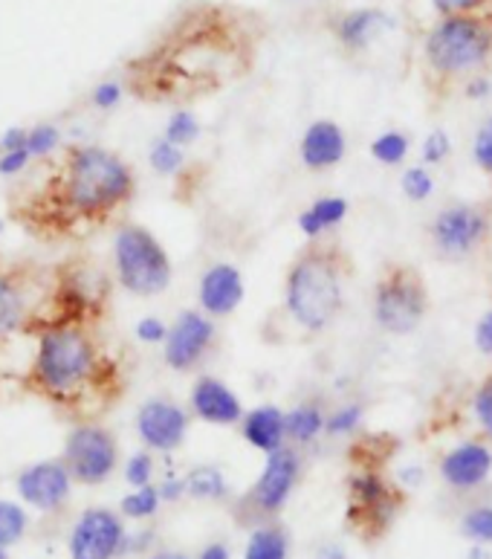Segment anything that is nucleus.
I'll return each mask as SVG.
<instances>
[{
	"mask_svg": "<svg viewBox=\"0 0 492 559\" xmlns=\"http://www.w3.org/2000/svg\"><path fill=\"white\" fill-rule=\"evenodd\" d=\"M250 26L232 9H203L183 24L159 59L154 91L163 99H194L241 79L252 64Z\"/></svg>",
	"mask_w": 492,
	"mask_h": 559,
	"instance_id": "f257e3e1",
	"label": "nucleus"
},
{
	"mask_svg": "<svg viewBox=\"0 0 492 559\" xmlns=\"http://www.w3.org/2000/svg\"><path fill=\"white\" fill-rule=\"evenodd\" d=\"M351 270V259L336 243L313 241L296 255L284 282V305L292 322L310 334L334 325L345 308V278Z\"/></svg>",
	"mask_w": 492,
	"mask_h": 559,
	"instance_id": "f03ea898",
	"label": "nucleus"
},
{
	"mask_svg": "<svg viewBox=\"0 0 492 559\" xmlns=\"http://www.w3.org/2000/svg\"><path fill=\"white\" fill-rule=\"evenodd\" d=\"M425 64L441 82H467L484 68L492 56V15L487 12H458L443 15L425 35Z\"/></svg>",
	"mask_w": 492,
	"mask_h": 559,
	"instance_id": "7ed1b4c3",
	"label": "nucleus"
},
{
	"mask_svg": "<svg viewBox=\"0 0 492 559\" xmlns=\"http://www.w3.org/2000/svg\"><path fill=\"white\" fill-rule=\"evenodd\" d=\"M134 194V171L105 148H75L64 171V201L79 215H105Z\"/></svg>",
	"mask_w": 492,
	"mask_h": 559,
	"instance_id": "20e7f679",
	"label": "nucleus"
},
{
	"mask_svg": "<svg viewBox=\"0 0 492 559\" xmlns=\"http://www.w3.org/2000/svg\"><path fill=\"white\" fill-rule=\"evenodd\" d=\"M99 368L96 345L82 328H52L41 336L35 354V380L52 397H70L91 383Z\"/></svg>",
	"mask_w": 492,
	"mask_h": 559,
	"instance_id": "39448f33",
	"label": "nucleus"
},
{
	"mask_svg": "<svg viewBox=\"0 0 492 559\" xmlns=\"http://www.w3.org/2000/svg\"><path fill=\"white\" fill-rule=\"evenodd\" d=\"M429 313V287L409 264H388L374 284V322L392 336L415 334Z\"/></svg>",
	"mask_w": 492,
	"mask_h": 559,
	"instance_id": "423d86ee",
	"label": "nucleus"
},
{
	"mask_svg": "<svg viewBox=\"0 0 492 559\" xmlns=\"http://www.w3.org/2000/svg\"><path fill=\"white\" fill-rule=\"evenodd\" d=\"M119 284L136 296H157L171 284V261L163 243L142 226H122L113 241Z\"/></svg>",
	"mask_w": 492,
	"mask_h": 559,
	"instance_id": "0eeeda50",
	"label": "nucleus"
},
{
	"mask_svg": "<svg viewBox=\"0 0 492 559\" xmlns=\"http://www.w3.org/2000/svg\"><path fill=\"white\" fill-rule=\"evenodd\" d=\"M400 510V490L385 481L376 469H359L348 478V525L362 539H376L392 527Z\"/></svg>",
	"mask_w": 492,
	"mask_h": 559,
	"instance_id": "6e6552de",
	"label": "nucleus"
},
{
	"mask_svg": "<svg viewBox=\"0 0 492 559\" xmlns=\"http://www.w3.org/2000/svg\"><path fill=\"white\" fill-rule=\"evenodd\" d=\"M490 235V212L476 203H455L432 217L429 241L432 250L446 261H464L481 247Z\"/></svg>",
	"mask_w": 492,
	"mask_h": 559,
	"instance_id": "1a4fd4ad",
	"label": "nucleus"
},
{
	"mask_svg": "<svg viewBox=\"0 0 492 559\" xmlns=\"http://www.w3.org/2000/svg\"><path fill=\"white\" fill-rule=\"evenodd\" d=\"M119 447L117 438L96 424L75 426L64 443V464L70 476L82 485H101L117 469Z\"/></svg>",
	"mask_w": 492,
	"mask_h": 559,
	"instance_id": "9d476101",
	"label": "nucleus"
},
{
	"mask_svg": "<svg viewBox=\"0 0 492 559\" xmlns=\"http://www.w3.org/2000/svg\"><path fill=\"white\" fill-rule=\"evenodd\" d=\"M301 476V459L299 450L284 443L281 450L269 452L267 464H264V473L259 476V481L252 485V490L243 496V508H250L255 516H276L281 513V508L290 499V492L296 490Z\"/></svg>",
	"mask_w": 492,
	"mask_h": 559,
	"instance_id": "9b49d317",
	"label": "nucleus"
},
{
	"mask_svg": "<svg viewBox=\"0 0 492 559\" xmlns=\"http://www.w3.org/2000/svg\"><path fill=\"white\" fill-rule=\"evenodd\" d=\"M125 545V527L110 510H87L73 527L70 554L73 559H110Z\"/></svg>",
	"mask_w": 492,
	"mask_h": 559,
	"instance_id": "f8f14e48",
	"label": "nucleus"
},
{
	"mask_svg": "<svg viewBox=\"0 0 492 559\" xmlns=\"http://www.w3.org/2000/svg\"><path fill=\"white\" fill-rule=\"evenodd\" d=\"M215 343V325L201 310H185L175 325L168 328L166 362L175 371H189L209 354Z\"/></svg>",
	"mask_w": 492,
	"mask_h": 559,
	"instance_id": "ddd939ff",
	"label": "nucleus"
},
{
	"mask_svg": "<svg viewBox=\"0 0 492 559\" xmlns=\"http://www.w3.org/2000/svg\"><path fill=\"white\" fill-rule=\"evenodd\" d=\"M136 432L148 450L157 452H175L185 441L189 432V415L183 406H177L168 397H154V401L142 403L140 415H136Z\"/></svg>",
	"mask_w": 492,
	"mask_h": 559,
	"instance_id": "4468645a",
	"label": "nucleus"
},
{
	"mask_svg": "<svg viewBox=\"0 0 492 559\" xmlns=\"http://www.w3.org/2000/svg\"><path fill=\"white\" fill-rule=\"evenodd\" d=\"M70 481H73V476H70L64 461H41V464H33L17 476V492L33 508L52 510L68 499Z\"/></svg>",
	"mask_w": 492,
	"mask_h": 559,
	"instance_id": "2eb2a0df",
	"label": "nucleus"
},
{
	"mask_svg": "<svg viewBox=\"0 0 492 559\" xmlns=\"http://www.w3.org/2000/svg\"><path fill=\"white\" fill-rule=\"evenodd\" d=\"M492 473V447L484 441H464L441 461L443 481L455 490H476Z\"/></svg>",
	"mask_w": 492,
	"mask_h": 559,
	"instance_id": "dca6fc26",
	"label": "nucleus"
},
{
	"mask_svg": "<svg viewBox=\"0 0 492 559\" xmlns=\"http://www.w3.org/2000/svg\"><path fill=\"white\" fill-rule=\"evenodd\" d=\"M192 409L197 418L215 426H235L247 418L241 397L229 385L215 380V377H201L194 383Z\"/></svg>",
	"mask_w": 492,
	"mask_h": 559,
	"instance_id": "f3484780",
	"label": "nucleus"
},
{
	"mask_svg": "<svg viewBox=\"0 0 492 559\" xmlns=\"http://www.w3.org/2000/svg\"><path fill=\"white\" fill-rule=\"evenodd\" d=\"M243 276L235 264H212L201 278V308L206 317H229L241 308Z\"/></svg>",
	"mask_w": 492,
	"mask_h": 559,
	"instance_id": "a211bd4d",
	"label": "nucleus"
},
{
	"mask_svg": "<svg viewBox=\"0 0 492 559\" xmlns=\"http://www.w3.org/2000/svg\"><path fill=\"white\" fill-rule=\"evenodd\" d=\"M345 148H348V142H345V131L331 119H316L313 126L304 131L299 145L301 163L310 171H327V168H334L343 163Z\"/></svg>",
	"mask_w": 492,
	"mask_h": 559,
	"instance_id": "6ab92c4d",
	"label": "nucleus"
},
{
	"mask_svg": "<svg viewBox=\"0 0 492 559\" xmlns=\"http://www.w3.org/2000/svg\"><path fill=\"white\" fill-rule=\"evenodd\" d=\"M394 26V17L385 15L383 9H353L336 21V38L345 50H368L371 44Z\"/></svg>",
	"mask_w": 492,
	"mask_h": 559,
	"instance_id": "aec40b11",
	"label": "nucleus"
},
{
	"mask_svg": "<svg viewBox=\"0 0 492 559\" xmlns=\"http://www.w3.org/2000/svg\"><path fill=\"white\" fill-rule=\"evenodd\" d=\"M243 441L261 452H276L287 443V412L278 406H259L241 420Z\"/></svg>",
	"mask_w": 492,
	"mask_h": 559,
	"instance_id": "412c9836",
	"label": "nucleus"
},
{
	"mask_svg": "<svg viewBox=\"0 0 492 559\" xmlns=\"http://www.w3.org/2000/svg\"><path fill=\"white\" fill-rule=\"evenodd\" d=\"M348 217V201L345 198H336V194H327V198H319L308 206V210L299 215V229L301 235H308L310 241H316L319 235L334 229Z\"/></svg>",
	"mask_w": 492,
	"mask_h": 559,
	"instance_id": "4be33fe9",
	"label": "nucleus"
},
{
	"mask_svg": "<svg viewBox=\"0 0 492 559\" xmlns=\"http://www.w3.org/2000/svg\"><path fill=\"white\" fill-rule=\"evenodd\" d=\"M327 415L322 409V403L319 401H304L299 406H292L287 412V441H292L296 447H308L319 438V435L325 432Z\"/></svg>",
	"mask_w": 492,
	"mask_h": 559,
	"instance_id": "5701e85b",
	"label": "nucleus"
},
{
	"mask_svg": "<svg viewBox=\"0 0 492 559\" xmlns=\"http://www.w3.org/2000/svg\"><path fill=\"white\" fill-rule=\"evenodd\" d=\"M185 492H189L192 499L220 501L229 496V485H226V476L220 469L203 464V467H194L192 473L185 476Z\"/></svg>",
	"mask_w": 492,
	"mask_h": 559,
	"instance_id": "b1692460",
	"label": "nucleus"
},
{
	"mask_svg": "<svg viewBox=\"0 0 492 559\" xmlns=\"http://www.w3.org/2000/svg\"><path fill=\"white\" fill-rule=\"evenodd\" d=\"M287 534L278 525H261L252 531L243 559H287Z\"/></svg>",
	"mask_w": 492,
	"mask_h": 559,
	"instance_id": "393cba45",
	"label": "nucleus"
},
{
	"mask_svg": "<svg viewBox=\"0 0 492 559\" xmlns=\"http://www.w3.org/2000/svg\"><path fill=\"white\" fill-rule=\"evenodd\" d=\"M24 319V290L9 273L0 270V336L12 334Z\"/></svg>",
	"mask_w": 492,
	"mask_h": 559,
	"instance_id": "a878e982",
	"label": "nucleus"
},
{
	"mask_svg": "<svg viewBox=\"0 0 492 559\" xmlns=\"http://www.w3.org/2000/svg\"><path fill=\"white\" fill-rule=\"evenodd\" d=\"M409 148H411V142L403 131H385V134H380L374 142H371V157H374L380 166L392 168V166H400L403 159L409 157Z\"/></svg>",
	"mask_w": 492,
	"mask_h": 559,
	"instance_id": "bb28decb",
	"label": "nucleus"
},
{
	"mask_svg": "<svg viewBox=\"0 0 492 559\" xmlns=\"http://www.w3.org/2000/svg\"><path fill=\"white\" fill-rule=\"evenodd\" d=\"M197 136H201V122H197V117H194L192 110H175L171 119H168L166 136H163V140L175 142V145L185 148V145H192Z\"/></svg>",
	"mask_w": 492,
	"mask_h": 559,
	"instance_id": "cd10ccee",
	"label": "nucleus"
},
{
	"mask_svg": "<svg viewBox=\"0 0 492 559\" xmlns=\"http://www.w3.org/2000/svg\"><path fill=\"white\" fill-rule=\"evenodd\" d=\"M159 501H163L159 487H136V492L122 499V513L131 519H148L159 510Z\"/></svg>",
	"mask_w": 492,
	"mask_h": 559,
	"instance_id": "c85d7f7f",
	"label": "nucleus"
},
{
	"mask_svg": "<svg viewBox=\"0 0 492 559\" xmlns=\"http://www.w3.org/2000/svg\"><path fill=\"white\" fill-rule=\"evenodd\" d=\"M400 189H403V194L409 198V201L423 203V201H429V198H432L434 177L429 175V168H425V166H411V168H406V171H403Z\"/></svg>",
	"mask_w": 492,
	"mask_h": 559,
	"instance_id": "c756f323",
	"label": "nucleus"
},
{
	"mask_svg": "<svg viewBox=\"0 0 492 559\" xmlns=\"http://www.w3.org/2000/svg\"><path fill=\"white\" fill-rule=\"evenodd\" d=\"M185 157H183V148L175 145V142L168 140H159L154 142V148H151V168L163 177H171L177 175L180 168H183Z\"/></svg>",
	"mask_w": 492,
	"mask_h": 559,
	"instance_id": "7c9ffc66",
	"label": "nucleus"
},
{
	"mask_svg": "<svg viewBox=\"0 0 492 559\" xmlns=\"http://www.w3.org/2000/svg\"><path fill=\"white\" fill-rule=\"evenodd\" d=\"M460 527H464V536H469L472 543L492 545V504H481V508L469 510Z\"/></svg>",
	"mask_w": 492,
	"mask_h": 559,
	"instance_id": "2f4dec72",
	"label": "nucleus"
},
{
	"mask_svg": "<svg viewBox=\"0 0 492 559\" xmlns=\"http://www.w3.org/2000/svg\"><path fill=\"white\" fill-rule=\"evenodd\" d=\"M359 424H362V406L351 403V406H343V409H336L327 415L325 432L331 435V438H351L359 429Z\"/></svg>",
	"mask_w": 492,
	"mask_h": 559,
	"instance_id": "473e14b6",
	"label": "nucleus"
},
{
	"mask_svg": "<svg viewBox=\"0 0 492 559\" xmlns=\"http://www.w3.org/2000/svg\"><path fill=\"white\" fill-rule=\"evenodd\" d=\"M24 510L17 508V504H12V501H0V548L17 543V539L24 536Z\"/></svg>",
	"mask_w": 492,
	"mask_h": 559,
	"instance_id": "72a5a7b5",
	"label": "nucleus"
},
{
	"mask_svg": "<svg viewBox=\"0 0 492 559\" xmlns=\"http://www.w3.org/2000/svg\"><path fill=\"white\" fill-rule=\"evenodd\" d=\"M452 154V140L446 131H432L423 140V163L425 166H441Z\"/></svg>",
	"mask_w": 492,
	"mask_h": 559,
	"instance_id": "f704fd0d",
	"label": "nucleus"
},
{
	"mask_svg": "<svg viewBox=\"0 0 492 559\" xmlns=\"http://www.w3.org/2000/svg\"><path fill=\"white\" fill-rule=\"evenodd\" d=\"M59 140H61L59 128L38 126V128H33V131H29V142H26V151H29L33 157H47V154H52V151H56Z\"/></svg>",
	"mask_w": 492,
	"mask_h": 559,
	"instance_id": "c9c22d12",
	"label": "nucleus"
},
{
	"mask_svg": "<svg viewBox=\"0 0 492 559\" xmlns=\"http://www.w3.org/2000/svg\"><path fill=\"white\" fill-rule=\"evenodd\" d=\"M472 157L484 175H492V117L484 119V126L478 128L476 142H472Z\"/></svg>",
	"mask_w": 492,
	"mask_h": 559,
	"instance_id": "e433bc0d",
	"label": "nucleus"
},
{
	"mask_svg": "<svg viewBox=\"0 0 492 559\" xmlns=\"http://www.w3.org/2000/svg\"><path fill=\"white\" fill-rule=\"evenodd\" d=\"M151 476H154V459H151L148 452H136L134 459L128 461L125 467V478L131 487H148Z\"/></svg>",
	"mask_w": 492,
	"mask_h": 559,
	"instance_id": "4c0bfd02",
	"label": "nucleus"
},
{
	"mask_svg": "<svg viewBox=\"0 0 492 559\" xmlns=\"http://www.w3.org/2000/svg\"><path fill=\"white\" fill-rule=\"evenodd\" d=\"M476 418L481 424V429L487 432V438L492 441V377L481 383V389L476 392Z\"/></svg>",
	"mask_w": 492,
	"mask_h": 559,
	"instance_id": "58836bf2",
	"label": "nucleus"
},
{
	"mask_svg": "<svg viewBox=\"0 0 492 559\" xmlns=\"http://www.w3.org/2000/svg\"><path fill=\"white\" fill-rule=\"evenodd\" d=\"M136 340H140V343H145V345L166 343L168 328L163 325L157 317H145V319H140V325H136Z\"/></svg>",
	"mask_w": 492,
	"mask_h": 559,
	"instance_id": "ea45409f",
	"label": "nucleus"
},
{
	"mask_svg": "<svg viewBox=\"0 0 492 559\" xmlns=\"http://www.w3.org/2000/svg\"><path fill=\"white\" fill-rule=\"evenodd\" d=\"M119 99H122V87H119L117 82H105V84H99L96 91H93V105L101 110L117 108Z\"/></svg>",
	"mask_w": 492,
	"mask_h": 559,
	"instance_id": "a19ab883",
	"label": "nucleus"
},
{
	"mask_svg": "<svg viewBox=\"0 0 492 559\" xmlns=\"http://www.w3.org/2000/svg\"><path fill=\"white\" fill-rule=\"evenodd\" d=\"M29 151L21 148V151H7L3 157H0V175H17V171H24V166L29 163Z\"/></svg>",
	"mask_w": 492,
	"mask_h": 559,
	"instance_id": "79ce46f5",
	"label": "nucleus"
},
{
	"mask_svg": "<svg viewBox=\"0 0 492 559\" xmlns=\"http://www.w3.org/2000/svg\"><path fill=\"white\" fill-rule=\"evenodd\" d=\"M476 348L484 354V357H492V310L481 317L476 328Z\"/></svg>",
	"mask_w": 492,
	"mask_h": 559,
	"instance_id": "37998d69",
	"label": "nucleus"
},
{
	"mask_svg": "<svg viewBox=\"0 0 492 559\" xmlns=\"http://www.w3.org/2000/svg\"><path fill=\"white\" fill-rule=\"evenodd\" d=\"M432 3L441 15H458V12H472V9L481 7L484 0H432Z\"/></svg>",
	"mask_w": 492,
	"mask_h": 559,
	"instance_id": "c03bdc74",
	"label": "nucleus"
},
{
	"mask_svg": "<svg viewBox=\"0 0 492 559\" xmlns=\"http://www.w3.org/2000/svg\"><path fill=\"white\" fill-rule=\"evenodd\" d=\"M26 142H29V131L12 128V131H7L3 140H0V148H3V154H7V151H21L26 148Z\"/></svg>",
	"mask_w": 492,
	"mask_h": 559,
	"instance_id": "a18cd8bd",
	"label": "nucleus"
},
{
	"mask_svg": "<svg viewBox=\"0 0 492 559\" xmlns=\"http://www.w3.org/2000/svg\"><path fill=\"white\" fill-rule=\"evenodd\" d=\"M467 99H487V96H490L492 93V84H490V79H484V75H472V79H469L467 82Z\"/></svg>",
	"mask_w": 492,
	"mask_h": 559,
	"instance_id": "49530a36",
	"label": "nucleus"
},
{
	"mask_svg": "<svg viewBox=\"0 0 492 559\" xmlns=\"http://www.w3.org/2000/svg\"><path fill=\"white\" fill-rule=\"evenodd\" d=\"M159 496L166 501H177L183 499V496H189V492H185V478H166V481L159 485Z\"/></svg>",
	"mask_w": 492,
	"mask_h": 559,
	"instance_id": "de8ad7c7",
	"label": "nucleus"
},
{
	"mask_svg": "<svg viewBox=\"0 0 492 559\" xmlns=\"http://www.w3.org/2000/svg\"><path fill=\"white\" fill-rule=\"evenodd\" d=\"M316 559H348V557H345V551L339 548V545H325V548H319Z\"/></svg>",
	"mask_w": 492,
	"mask_h": 559,
	"instance_id": "09e8293b",
	"label": "nucleus"
},
{
	"mask_svg": "<svg viewBox=\"0 0 492 559\" xmlns=\"http://www.w3.org/2000/svg\"><path fill=\"white\" fill-rule=\"evenodd\" d=\"M201 559H229V551H226V545H209V548L201 554Z\"/></svg>",
	"mask_w": 492,
	"mask_h": 559,
	"instance_id": "8fccbe9b",
	"label": "nucleus"
},
{
	"mask_svg": "<svg viewBox=\"0 0 492 559\" xmlns=\"http://www.w3.org/2000/svg\"><path fill=\"white\" fill-rule=\"evenodd\" d=\"M400 478L406 481V485H418V481H423V469H415V467L403 469Z\"/></svg>",
	"mask_w": 492,
	"mask_h": 559,
	"instance_id": "3c124183",
	"label": "nucleus"
},
{
	"mask_svg": "<svg viewBox=\"0 0 492 559\" xmlns=\"http://www.w3.org/2000/svg\"><path fill=\"white\" fill-rule=\"evenodd\" d=\"M154 559H189V557H183V554H171V551H166V554H157V557Z\"/></svg>",
	"mask_w": 492,
	"mask_h": 559,
	"instance_id": "603ef678",
	"label": "nucleus"
},
{
	"mask_svg": "<svg viewBox=\"0 0 492 559\" xmlns=\"http://www.w3.org/2000/svg\"><path fill=\"white\" fill-rule=\"evenodd\" d=\"M0 559H7V554H3V548H0Z\"/></svg>",
	"mask_w": 492,
	"mask_h": 559,
	"instance_id": "864d4df0",
	"label": "nucleus"
},
{
	"mask_svg": "<svg viewBox=\"0 0 492 559\" xmlns=\"http://www.w3.org/2000/svg\"><path fill=\"white\" fill-rule=\"evenodd\" d=\"M0 229H3V224H0Z\"/></svg>",
	"mask_w": 492,
	"mask_h": 559,
	"instance_id": "5fc2aeb1",
	"label": "nucleus"
}]
</instances>
